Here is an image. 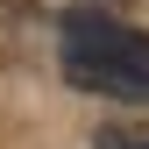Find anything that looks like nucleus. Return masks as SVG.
I'll return each instance as SVG.
<instances>
[{
  "label": "nucleus",
  "instance_id": "nucleus-1",
  "mask_svg": "<svg viewBox=\"0 0 149 149\" xmlns=\"http://www.w3.org/2000/svg\"><path fill=\"white\" fill-rule=\"evenodd\" d=\"M64 78L114 100H149V36L100 14H64Z\"/></svg>",
  "mask_w": 149,
  "mask_h": 149
}]
</instances>
